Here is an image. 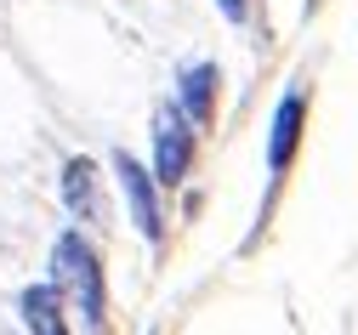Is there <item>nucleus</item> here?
I'll list each match as a JSON object with an SVG mask.
<instances>
[{
	"mask_svg": "<svg viewBox=\"0 0 358 335\" xmlns=\"http://www.w3.org/2000/svg\"><path fill=\"white\" fill-rule=\"evenodd\" d=\"M52 278H57L63 301H74V313L85 318V329L103 335V324H108V278H103V256L92 250V238H85L80 227L57 233V245H52Z\"/></svg>",
	"mask_w": 358,
	"mask_h": 335,
	"instance_id": "obj_1",
	"label": "nucleus"
},
{
	"mask_svg": "<svg viewBox=\"0 0 358 335\" xmlns=\"http://www.w3.org/2000/svg\"><path fill=\"white\" fill-rule=\"evenodd\" d=\"M194 159H199V125L176 103H159V114H154V176L165 187H176L194 171Z\"/></svg>",
	"mask_w": 358,
	"mask_h": 335,
	"instance_id": "obj_2",
	"label": "nucleus"
},
{
	"mask_svg": "<svg viewBox=\"0 0 358 335\" xmlns=\"http://www.w3.org/2000/svg\"><path fill=\"white\" fill-rule=\"evenodd\" d=\"M114 182H120V194L131 205V222H137V233L148 238V245H159L165 238V211H159V176L143 171V159H131V154H114Z\"/></svg>",
	"mask_w": 358,
	"mask_h": 335,
	"instance_id": "obj_3",
	"label": "nucleus"
},
{
	"mask_svg": "<svg viewBox=\"0 0 358 335\" xmlns=\"http://www.w3.org/2000/svg\"><path fill=\"white\" fill-rule=\"evenodd\" d=\"M301 120H307V97L290 91V97L273 108V136H267V176H285L290 159H296V142H301Z\"/></svg>",
	"mask_w": 358,
	"mask_h": 335,
	"instance_id": "obj_4",
	"label": "nucleus"
},
{
	"mask_svg": "<svg viewBox=\"0 0 358 335\" xmlns=\"http://www.w3.org/2000/svg\"><path fill=\"white\" fill-rule=\"evenodd\" d=\"M216 85H222L216 63H188L182 74H176V108H182L199 131L216 120Z\"/></svg>",
	"mask_w": 358,
	"mask_h": 335,
	"instance_id": "obj_5",
	"label": "nucleus"
},
{
	"mask_svg": "<svg viewBox=\"0 0 358 335\" xmlns=\"http://www.w3.org/2000/svg\"><path fill=\"white\" fill-rule=\"evenodd\" d=\"M23 307V329L29 335H69V301L57 284H29V290L17 296Z\"/></svg>",
	"mask_w": 358,
	"mask_h": 335,
	"instance_id": "obj_6",
	"label": "nucleus"
},
{
	"mask_svg": "<svg viewBox=\"0 0 358 335\" xmlns=\"http://www.w3.org/2000/svg\"><path fill=\"white\" fill-rule=\"evenodd\" d=\"M97 182H103V176H97L92 159H69V165H63V205H69L74 222H97V216H103Z\"/></svg>",
	"mask_w": 358,
	"mask_h": 335,
	"instance_id": "obj_7",
	"label": "nucleus"
},
{
	"mask_svg": "<svg viewBox=\"0 0 358 335\" xmlns=\"http://www.w3.org/2000/svg\"><path fill=\"white\" fill-rule=\"evenodd\" d=\"M216 12L228 17V23H245L250 17V0H216Z\"/></svg>",
	"mask_w": 358,
	"mask_h": 335,
	"instance_id": "obj_8",
	"label": "nucleus"
}]
</instances>
